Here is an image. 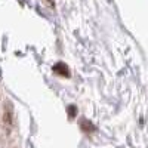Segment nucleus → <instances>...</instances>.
<instances>
[{
	"instance_id": "f257e3e1",
	"label": "nucleus",
	"mask_w": 148,
	"mask_h": 148,
	"mask_svg": "<svg viewBox=\"0 0 148 148\" xmlns=\"http://www.w3.org/2000/svg\"><path fill=\"white\" fill-rule=\"evenodd\" d=\"M53 71L58 74V76H62V77H68V76H70L68 67H67L64 62H58V64L53 67Z\"/></svg>"
}]
</instances>
